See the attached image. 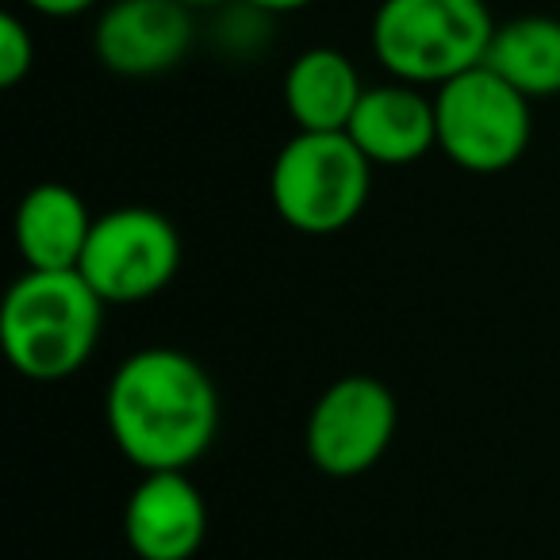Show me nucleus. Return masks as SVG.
Instances as JSON below:
<instances>
[{
    "label": "nucleus",
    "instance_id": "1",
    "mask_svg": "<svg viewBox=\"0 0 560 560\" xmlns=\"http://www.w3.org/2000/svg\"><path fill=\"white\" fill-rule=\"evenodd\" d=\"M104 422L139 472H188L219 434V388L185 350L147 346L112 373Z\"/></svg>",
    "mask_w": 560,
    "mask_h": 560
},
{
    "label": "nucleus",
    "instance_id": "2",
    "mask_svg": "<svg viewBox=\"0 0 560 560\" xmlns=\"http://www.w3.org/2000/svg\"><path fill=\"white\" fill-rule=\"evenodd\" d=\"M104 300L78 269L35 272L12 280L0 307V346L24 381L58 384L78 376L96 353L104 330Z\"/></svg>",
    "mask_w": 560,
    "mask_h": 560
},
{
    "label": "nucleus",
    "instance_id": "3",
    "mask_svg": "<svg viewBox=\"0 0 560 560\" xmlns=\"http://www.w3.org/2000/svg\"><path fill=\"white\" fill-rule=\"evenodd\" d=\"M495 27L483 0H381L373 55L392 81L442 89L483 66Z\"/></svg>",
    "mask_w": 560,
    "mask_h": 560
},
{
    "label": "nucleus",
    "instance_id": "4",
    "mask_svg": "<svg viewBox=\"0 0 560 560\" xmlns=\"http://www.w3.org/2000/svg\"><path fill=\"white\" fill-rule=\"evenodd\" d=\"M373 170L346 131H296L269 170V200L284 226L327 238L358 223L373 196Z\"/></svg>",
    "mask_w": 560,
    "mask_h": 560
},
{
    "label": "nucleus",
    "instance_id": "5",
    "mask_svg": "<svg viewBox=\"0 0 560 560\" xmlns=\"http://www.w3.org/2000/svg\"><path fill=\"white\" fill-rule=\"evenodd\" d=\"M526 96L488 66L445 81L434 93L438 150L457 170L495 177L526 158L534 139V112Z\"/></svg>",
    "mask_w": 560,
    "mask_h": 560
},
{
    "label": "nucleus",
    "instance_id": "6",
    "mask_svg": "<svg viewBox=\"0 0 560 560\" xmlns=\"http://www.w3.org/2000/svg\"><path fill=\"white\" fill-rule=\"evenodd\" d=\"M180 257L177 226L162 211L127 203L96 215L78 272L104 304H142L170 289Z\"/></svg>",
    "mask_w": 560,
    "mask_h": 560
},
{
    "label": "nucleus",
    "instance_id": "7",
    "mask_svg": "<svg viewBox=\"0 0 560 560\" xmlns=\"http://www.w3.org/2000/svg\"><path fill=\"white\" fill-rule=\"evenodd\" d=\"M399 427V404L384 381L369 373L338 376L304 427V450L330 480H358L381 465Z\"/></svg>",
    "mask_w": 560,
    "mask_h": 560
},
{
    "label": "nucleus",
    "instance_id": "8",
    "mask_svg": "<svg viewBox=\"0 0 560 560\" xmlns=\"http://www.w3.org/2000/svg\"><path fill=\"white\" fill-rule=\"evenodd\" d=\"M192 9L180 0H112L93 27V50L101 66L131 81L177 70L192 50Z\"/></svg>",
    "mask_w": 560,
    "mask_h": 560
},
{
    "label": "nucleus",
    "instance_id": "9",
    "mask_svg": "<svg viewBox=\"0 0 560 560\" xmlns=\"http://www.w3.org/2000/svg\"><path fill=\"white\" fill-rule=\"evenodd\" d=\"M127 549L139 560H192L208 537V503L188 472H142L124 506Z\"/></svg>",
    "mask_w": 560,
    "mask_h": 560
},
{
    "label": "nucleus",
    "instance_id": "10",
    "mask_svg": "<svg viewBox=\"0 0 560 560\" xmlns=\"http://www.w3.org/2000/svg\"><path fill=\"white\" fill-rule=\"evenodd\" d=\"M346 135L358 142L369 162L384 165V170L422 162L430 150H438L434 96L404 85V81L365 89Z\"/></svg>",
    "mask_w": 560,
    "mask_h": 560
},
{
    "label": "nucleus",
    "instance_id": "11",
    "mask_svg": "<svg viewBox=\"0 0 560 560\" xmlns=\"http://www.w3.org/2000/svg\"><path fill=\"white\" fill-rule=\"evenodd\" d=\"M96 215L78 196V188L35 185L16 208V249L27 269L35 272H70L81 265Z\"/></svg>",
    "mask_w": 560,
    "mask_h": 560
},
{
    "label": "nucleus",
    "instance_id": "12",
    "mask_svg": "<svg viewBox=\"0 0 560 560\" xmlns=\"http://www.w3.org/2000/svg\"><path fill=\"white\" fill-rule=\"evenodd\" d=\"M365 85L342 50L312 47L284 73V108L296 131H346Z\"/></svg>",
    "mask_w": 560,
    "mask_h": 560
},
{
    "label": "nucleus",
    "instance_id": "13",
    "mask_svg": "<svg viewBox=\"0 0 560 560\" xmlns=\"http://www.w3.org/2000/svg\"><path fill=\"white\" fill-rule=\"evenodd\" d=\"M483 66L526 101L560 96V20L514 16L499 24Z\"/></svg>",
    "mask_w": 560,
    "mask_h": 560
},
{
    "label": "nucleus",
    "instance_id": "14",
    "mask_svg": "<svg viewBox=\"0 0 560 560\" xmlns=\"http://www.w3.org/2000/svg\"><path fill=\"white\" fill-rule=\"evenodd\" d=\"M35 70V39L32 27L20 16L4 12L0 16V85L16 89L20 81H27Z\"/></svg>",
    "mask_w": 560,
    "mask_h": 560
},
{
    "label": "nucleus",
    "instance_id": "15",
    "mask_svg": "<svg viewBox=\"0 0 560 560\" xmlns=\"http://www.w3.org/2000/svg\"><path fill=\"white\" fill-rule=\"evenodd\" d=\"M27 9L35 16H47V20H78L85 12H93L101 0H24Z\"/></svg>",
    "mask_w": 560,
    "mask_h": 560
},
{
    "label": "nucleus",
    "instance_id": "16",
    "mask_svg": "<svg viewBox=\"0 0 560 560\" xmlns=\"http://www.w3.org/2000/svg\"><path fill=\"white\" fill-rule=\"evenodd\" d=\"M246 4H254V9H261V12H269V16H289V12L312 9L315 0H246Z\"/></svg>",
    "mask_w": 560,
    "mask_h": 560
},
{
    "label": "nucleus",
    "instance_id": "17",
    "mask_svg": "<svg viewBox=\"0 0 560 560\" xmlns=\"http://www.w3.org/2000/svg\"><path fill=\"white\" fill-rule=\"evenodd\" d=\"M180 4H188V9H219V4H226V0H180Z\"/></svg>",
    "mask_w": 560,
    "mask_h": 560
}]
</instances>
